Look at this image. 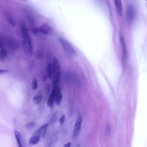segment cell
<instances>
[{
	"instance_id": "22",
	"label": "cell",
	"mask_w": 147,
	"mask_h": 147,
	"mask_svg": "<svg viewBox=\"0 0 147 147\" xmlns=\"http://www.w3.org/2000/svg\"><path fill=\"white\" fill-rule=\"evenodd\" d=\"M65 119V116L63 115L59 119V123L60 125H62L64 124Z\"/></svg>"
},
{
	"instance_id": "10",
	"label": "cell",
	"mask_w": 147,
	"mask_h": 147,
	"mask_svg": "<svg viewBox=\"0 0 147 147\" xmlns=\"http://www.w3.org/2000/svg\"><path fill=\"white\" fill-rule=\"evenodd\" d=\"M6 42H7V45L10 49L12 50H14L17 49L18 45L15 40L10 38L8 39Z\"/></svg>"
},
{
	"instance_id": "16",
	"label": "cell",
	"mask_w": 147,
	"mask_h": 147,
	"mask_svg": "<svg viewBox=\"0 0 147 147\" xmlns=\"http://www.w3.org/2000/svg\"><path fill=\"white\" fill-rule=\"evenodd\" d=\"M120 40L121 41V42L122 44V46L123 47V58L124 60L125 61L126 59V47L125 44V43L124 42V40L123 38L122 37V36H121L120 37Z\"/></svg>"
},
{
	"instance_id": "3",
	"label": "cell",
	"mask_w": 147,
	"mask_h": 147,
	"mask_svg": "<svg viewBox=\"0 0 147 147\" xmlns=\"http://www.w3.org/2000/svg\"><path fill=\"white\" fill-rule=\"evenodd\" d=\"M20 29L22 40L32 42L31 36L28 28L24 23L22 22L21 24Z\"/></svg>"
},
{
	"instance_id": "18",
	"label": "cell",
	"mask_w": 147,
	"mask_h": 147,
	"mask_svg": "<svg viewBox=\"0 0 147 147\" xmlns=\"http://www.w3.org/2000/svg\"><path fill=\"white\" fill-rule=\"evenodd\" d=\"M1 50L0 53V56L1 59H3L7 56V52L6 49L3 47V46L0 45Z\"/></svg>"
},
{
	"instance_id": "17",
	"label": "cell",
	"mask_w": 147,
	"mask_h": 147,
	"mask_svg": "<svg viewBox=\"0 0 147 147\" xmlns=\"http://www.w3.org/2000/svg\"><path fill=\"white\" fill-rule=\"evenodd\" d=\"M42 97V96L41 95L34 96L33 98V102L35 104H39L41 102Z\"/></svg>"
},
{
	"instance_id": "11",
	"label": "cell",
	"mask_w": 147,
	"mask_h": 147,
	"mask_svg": "<svg viewBox=\"0 0 147 147\" xmlns=\"http://www.w3.org/2000/svg\"><path fill=\"white\" fill-rule=\"evenodd\" d=\"M117 12L120 16L122 13V8L121 0H114Z\"/></svg>"
},
{
	"instance_id": "21",
	"label": "cell",
	"mask_w": 147,
	"mask_h": 147,
	"mask_svg": "<svg viewBox=\"0 0 147 147\" xmlns=\"http://www.w3.org/2000/svg\"><path fill=\"white\" fill-rule=\"evenodd\" d=\"M57 119V117L55 114H53L49 121V124L51 125L53 124L56 121Z\"/></svg>"
},
{
	"instance_id": "9",
	"label": "cell",
	"mask_w": 147,
	"mask_h": 147,
	"mask_svg": "<svg viewBox=\"0 0 147 147\" xmlns=\"http://www.w3.org/2000/svg\"><path fill=\"white\" fill-rule=\"evenodd\" d=\"M48 125V123L43 124L36 130V133L42 135L43 136H45Z\"/></svg>"
},
{
	"instance_id": "8",
	"label": "cell",
	"mask_w": 147,
	"mask_h": 147,
	"mask_svg": "<svg viewBox=\"0 0 147 147\" xmlns=\"http://www.w3.org/2000/svg\"><path fill=\"white\" fill-rule=\"evenodd\" d=\"M53 88L55 90V100L57 104H59L62 97L60 88L59 86Z\"/></svg>"
},
{
	"instance_id": "24",
	"label": "cell",
	"mask_w": 147,
	"mask_h": 147,
	"mask_svg": "<svg viewBox=\"0 0 147 147\" xmlns=\"http://www.w3.org/2000/svg\"><path fill=\"white\" fill-rule=\"evenodd\" d=\"M47 79V77L46 75H44L42 77V80L43 82H46Z\"/></svg>"
},
{
	"instance_id": "23",
	"label": "cell",
	"mask_w": 147,
	"mask_h": 147,
	"mask_svg": "<svg viewBox=\"0 0 147 147\" xmlns=\"http://www.w3.org/2000/svg\"><path fill=\"white\" fill-rule=\"evenodd\" d=\"M8 72V70L5 69H2V70H1L0 73V74H4L5 73H6Z\"/></svg>"
},
{
	"instance_id": "25",
	"label": "cell",
	"mask_w": 147,
	"mask_h": 147,
	"mask_svg": "<svg viewBox=\"0 0 147 147\" xmlns=\"http://www.w3.org/2000/svg\"><path fill=\"white\" fill-rule=\"evenodd\" d=\"M71 143L70 142L67 143L65 144L64 146V147H69L70 146Z\"/></svg>"
},
{
	"instance_id": "2",
	"label": "cell",
	"mask_w": 147,
	"mask_h": 147,
	"mask_svg": "<svg viewBox=\"0 0 147 147\" xmlns=\"http://www.w3.org/2000/svg\"><path fill=\"white\" fill-rule=\"evenodd\" d=\"M59 41L63 47L69 54L72 55H75L76 52L72 46L66 40L62 38H59Z\"/></svg>"
},
{
	"instance_id": "12",
	"label": "cell",
	"mask_w": 147,
	"mask_h": 147,
	"mask_svg": "<svg viewBox=\"0 0 147 147\" xmlns=\"http://www.w3.org/2000/svg\"><path fill=\"white\" fill-rule=\"evenodd\" d=\"M47 72L48 77L50 79H51L53 77V64L50 62L47 65Z\"/></svg>"
},
{
	"instance_id": "7",
	"label": "cell",
	"mask_w": 147,
	"mask_h": 147,
	"mask_svg": "<svg viewBox=\"0 0 147 147\" xmlns=\"http://www.w3.org/2000/svg\"><path fill=\"white\" fill-rule=\"evenodd\" d=\"M82 123V119L81 117H80L77 119L74 126L72 135L73 138H76L78 135Z\"/></svg>"
},
{
	"instance_id": "27",
	"label": "cell",
	"mask_w": 147,
	"mask_h": 147,
	"mask_svg": "<svg viewBox=\"0 0 147 147\" xmlns=\"http://www.w3.org/2000/svg\"><path fill=\"white\" fill-rule=\"evenodd\" d=\"M147 3V0H145Z\"/></svg>"
},
{
	"instance_id": "14",
	"label": "cell",
	"mask_w": 147,
	"mask_h": 147,
	"mask_svg": "<svg viewBox=\"0 0 147 147\" xmlns=\"http://www.w3.org/2000/svg\"><path fill=\"white\" fill-rule=\"evenodd\" d=\"M55 90L54 89H53L52 92L50 95L47 102V106L49 107H52L53 102L55 100Z\"/></svg>"
},
{
	"instance_id": "19",
	"label": "cell",
	"mask_w": 147,
	"mask_h": 147,
	"mask_svg": "<svg viewBox=\"0 0 147 147\" xmlns=\"http://www.w3.org/2000/svg\"><path fill=\"white\" fill-rule=\"evenodd\" d=\"M38 82L36 79H33L32 84V88L33 90H36L38 87Z\"/></svg>"
},
{
	"instance_id": "5",
	"label": "cell",
	"mask_w": 147,
	"mask_h": 147,
	"mask_svg": "<svg viewBox=\"0 0 147 147\" xmlns=\"http://www.w3.org/2000/svg\"><path fill=\"white\" fill-rule=\"evenodd\" d=\"M135 16V10L134 7L131 5H128L126 11V18L127 21L131 22L133 20Z\"/></svg>"
},
{
	"instance_id": "15",
	"label": "cell",
	"mask_w": 147,
	"mask_h": 147,
	"mask_svg": "<svg viewBox=\"0 0 147 147\" xmlns=\"http://www.w3.org/2000/svg\"><path fill=\"white\" fill-rule=\"evenodd\" d=\"M14 134L18 145L20 147H22V137L20 133L16 129L14 130Z\"/></svg>"
},
{
	"instance_id": "20",
	"label": "cell",
	"mask_w": 147,
	"mask_h": 147,
	"mask_svg": "<svg viewBox=\"0 0 147 147\" xmlns=\"http://www.w3.org/2000/svg\"><path fill=\"white\" fill-rule=\"evenodd\" d=\"M35 125L36 123L34 122H30L26 125V127L27 129H31L34 127L35 126Z\"/></svg>"
},
{
	"instance_id": "26",
	"label": "cell",
	"mask_w": 147,
	"mask_h": 147,
	"mask_svg": "<svg viewBox=\"0 0 147 147\" xmlns=\"http://www.w3.org/2000/svg\"><path fill=\"white\" fill-rule=\"evenodd\" d=\"M107 129L108 130V131L109 134H110V127L109 124H108L107 125Z\"/></svg>"
},
{
	"instance_id": "1",
	"label": "cell",
	"mask_w": 147,
	"mask_h": 147,
	"mask_svg": "<svg viewBox=\"0 0 147 147\" xmlns=\"http://www.w3.org/2000/svg\"><path fill=\"white\" fill-rule=\"evenodd\" d=\"M53 81L60 82L61 71L59 63L57 58L54 57L53 63Z\"/></svg>"
},
{
	"instance_id": "6",
	"label": "cell",
	"mask_w": 147,
	"mask_h": 147,
	"mask_svg": "<svg viewBox=\"0 0 147 147\" xmlns=\"http://www.w3.org/2000/svg\"><path fill=\"white\" fill-rule=\"evenodd\" d=\"M51 29V28L49 25L44 24L38 28L34 29L33 32L34 33H36L38 32H39L44 34H47L50 32Z\"/></svg>"
},
{
	"instance_id": "13",
	"label": "cell",
	"mask_w": 147,
	"mask_h": 147,
	"mask_svg": "<svg viewBox=\"0 0 147 147\" xmlns=\"http://www.w3.org/2000/svg\"><path fill=\"white\" fill-rule=\"evenodd\" d=\"M40 138V136L39 135L34 136L32 137L29 139V144L31 145L36 144L38 142Z\"/></svg>"
},
{
	"instance_id": "4",
	"label": "cell",
	"mask_w": 147,
	"mask_h": 147,
	"mask_svg": "<svg viewBox=\"0 0 147 147\" xmlns=\"http://www.w3.org/2000/svg\"><path fill=\"white\" fill-rule=\"evenodd\" d=\"M22 46L24 53L27 56H30L32 55L33 51V48L32 42L22 40Z\"/></svg>"
}]
</instances>
